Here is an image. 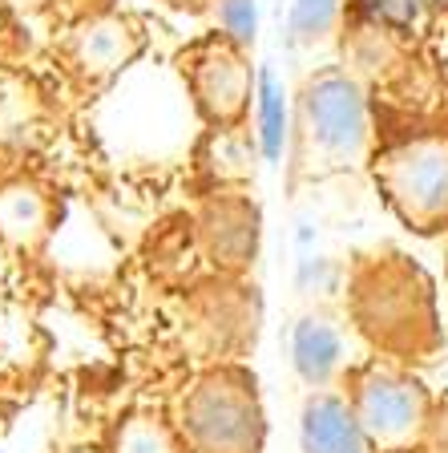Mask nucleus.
<instances>
[{
  "mask_svg": "<svg viewBox=\"0 0 448 453\" xmlns=\"http://www.w3.org/2000/svg\"><path fill=\"white\" fill-rule=\"evenodd\" d=\"M303 453H368V434L344 396L315 393L299 421Z\"/></svg>",
  "mask_w": 448,
  "mask_h": 453,
  "instance_id": "6",
  "label": "nucleus"
},
{
  "mask_svg": "<svg viewBox=\"0 0 448 453\" xmlns=\"http://www.w3.org/2000/svg\"><path fill=\"white\" fill-rule=\"evenodd\" d=\"M218 25L223 33L234 41L239 49L254 45V28H259V12H254V0H215Z\"/></svg>",
  "mask_w": 448,
  "mask_h": 453,
  "instance_id": "10",
  "label": "nucleus"
},
{
  "mask_svg": "<svg viewBox=\"0 0 448 453\" xmlns=\"http://www.w3.org/2000/svg\"><path fill=\"white\" fill-rule=\"evenodd\" d=\"M118 453H170V445H166V437H162V429L138 421V425H130V429L122 434Z\"/></svg>",
  "mask_w": 448,
  "mask_h": 453,
  "instance_id": "11",
  "label": "nucleus"
},
{
  "mask_svg": "<svg viewBox=\"0 0 448 453\" xmlns=\"http://www.w3.org/2000/svg\"><path fill=\"white\" fill-rule=\"evenodd\" d=\"M291 360H295V372L308 380L311 388H323L327 380L339 372V360H344V344H339V332L327 320H308L295 324V336H291Z\"/></svg>",
  "mask_w": 448,
  "mask_h": 453,
  "instance_id": "7",
  "label": "nucleus"
},
{
  "mask_svg": "<svg viewBox=\"0 0 448 453\" xmlns=\"http://www.w3.org/2000/svg\"><path fill=\"white\" fill-rule=\"evenodd\" d=\"M254 97H259V146L267 154V162H279L291 130H287V94H283V81L271 65L259 69Z\"/></svg>",
  "mask_w": 448,
  "mask_h": 453,
  "instance_id": "8",
  "label": "nucleus"
},
{
  "mask_svg": "<svg viewBox=\"0 0 448 453\" xmlns=\"http://www.w3.org/2000/svg\"><path fill=\"white\" fill-rule=\"evenodd\" d=\"M355 417L364 425L368 445H380V449H400L412 437L421 434L424 425V393L416 380L396 377V372H383L372 368L355 380Z\"/></svg>",
  "mask_w": 448,
  "mask_h": 453,
  "instance_id": "4",
  "label": "nucleus"
},
{
  "mask_svg": "<svg viewBox=\"0 0 448 453\" xmlns=\"http://www.w3.org/2000/svg\"><path fill=\"white\" fill-rule=\"evenodd\" d=\"M344 0H295L291 4V41L295 45H323L339 20Z\"/></svg>",
  "mask_w": 448,
  "mask_h": 453,
  "instance_id": "9",
  "label": "nucleus"
},
{
  "mask_svg": "<svg viewBox=\"0 0 448 453\" xmlns=\"http://www.w3.org/2000/svg\"><path fill=\"white\" fill-rule=\"evenodd\" d=\"M376 179L408 223L424 231L448 223V138H416L396 146L380 158Z\"/></svg>",
  "mask_w": 448,
  "mask_h": 453,
  "instance_id": "3",
  "label": "nucleus"
},
{
  "mask_svg": "<svg viewBox=\"0 0 448 453\" xmlns=\"http://www.w3.org/2000/svg\"><path fill=\"white\" fill-rule=\"evenodd\" d=\"M186 434L202 453H254L262 441V413L254 380L243 372L210 377L186 405Z\"/></svg>",
  "mask_w": 448,
  "mask_h": 453,
  "instance_id": "2",
  "label": "nucleus"
},
{
  "mask_svg": "<svg viewBox=\"0 0 448 453\" xmlns=\"http://www.w3.org/2000/svg\"><path fill=\"white\" fill-rule=\"evenodd\" d=\"M194 89L202 110L215 122H231L234 113L243 110L247 94H251V69L243 65V57L226 45H206L198 57Z\"/></svg>",
  "mask_w": 448,
  "mask_h": 453,
  "instance_id": "5",
  "label": "nucleus"
},
{
  "mask_svg": "<svg viewBox=\"0 0 448 453\" xmlns=\"http://www.w3.org/2000/svg\"><path fill=\"white\" fill-rule=\"evenodd\" d=\"M368 102L347 73H323L299 97V166L347 170L368 154Z\"/></svg>",
  "mask_w": 448,
  "mask_h": 453,
  "instance_id": "1",
  "label": "nucleus"
}]
</instances>
